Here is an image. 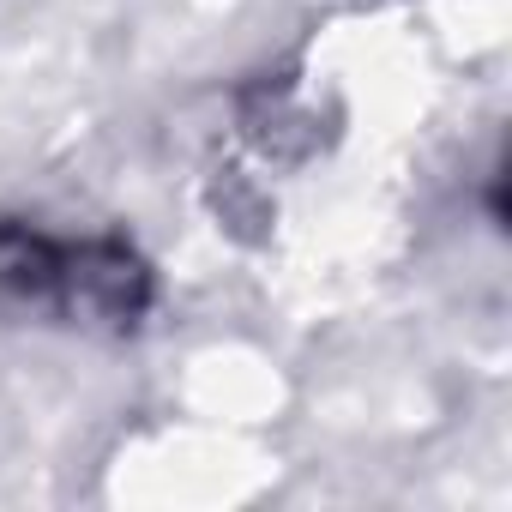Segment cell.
Masks as SVG:
<instances>
[{
	"label": "cell",
	"mask_w": 512,
	"mask_h": 512,
	"mask_svg": "<svg viewBox=\"0 0 512 512\" xmlns=\"http://www.w3.org/2000/svg\"><path fill=\"white\" fill-rule=\"evenodd\" d=\"M0 290H19L25 302H61L79 320H133L145 308V266L127 247H55L25 229H0Z\"/></svg>",
	"instance_id": "obj_1"
}]
</instances>
